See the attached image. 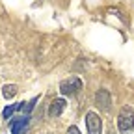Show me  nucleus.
I'll return each instance as SVG.
<instances>
[{"label":"nucleus","mask_w":134,"mask_h":134,"mask_svg":"<svg viewBox=\"0 0 134 134\" xmlns=\"http://www.w3.org/2000/svg\"><path fill=\"white\" fill-rule=\"evenodd\" d=\"M117 127L121 132H129L134 129V112L132 106H123L119 115H117Z\"/></svg>","instance_id":"1"},{"label":"nucleus","mask_w":134,"mask_h":134,"mask_svg":"<svg viewBox=\"0 0 134 134\" xmlns=\"http://www.w3.org/2000/svg\"><path fill=\"white\" fill-rule=\"evenodd\" d=\"M80 90H82V82L78 76H71L67 80H62V84H60V91L63 95H76Z\"/></svg>","instance_id":"2"},{"label":"nucleus","mask_w":134,"mask_h":134,"mask_svg":"<svg viewBox=\"0 0 134 134\" xmlns=\"http://www.w3.org/2000/svg\"><path fill=\"white\" fill-rule=\"evenodd\" d=\"M86 127H88V134H100L103 132V121L95 112H88L86 114Z\"/></svg>","instance_id":"3"},{"label":"nucleus","mask_w":134,"mask_h":134,"mask_svg":"<svg viewBox=\"0 0 134 134\" xmlns=\"http://www.w3.org/2000/svg\"><path fill=\"white\" fill-rule=\"evenodd\" d=\"M9 127H11V134H23L24 129L28 127V115H24V117H17V119H11Z\"/></svg>","instance_id":"4"},{"label":"nucleus","mask_w":134,"mask_h":134,"mask_svg":"<svg viewBox=\"0 0 134 134\" xmlns=\"http://www.w3.org/2000/svg\"><path fill=\"white\" fill-rule=\"evenodd\" d=\"M95 103H97V106H100L103 110H108L110 108V93L106 91V90H99L97 91V95H95Z\"/></svg>","instance_id":"5"},{"label":"nucleus","mask_w":134,"mask_h":134,"mask_svg":"<svg viewBox=\"0 0 134 134\" xmlns=\"http://www.w3.org/2000/svg\"><path fill=\"white\" fill-rule=\"evenodd\" d=\"M63 108H65V100L63 99H54L52 103H50V106H48V115L50 117H58L63 112Z\"/></svg>","instance_id":"6"},{"label":"nucleus","mask_w":134,"mask_h":134,"mask_svg":"<svg viewBox=\"0 0 134 134\" xmlns=\"http://www.w3.org/2000/svg\"><path fill=\"white\" fill-rule=\"evenodd\" d=\"M4 97L6 99H13L15 95H17V86H15V84H8V86H4Z\"/></svg>","instance_id":"7"},{"label":"nucleus","mask_w":134,"mask_h":134,"mask_svg":"<svg viewBox=\"0 0 134 134\" xmlns=\"http://www.w3.org/2000/svg\"><path fill=\"white\" fill-rule=\"evenodd\" d=\"M15 110H19V104H11V106H6L4 108V112H2V115L6 117V119H9V117L13 115V112Z\"/></svg>","instance_id":"8"},{"label":"nucleus","mask_w":134,"mask_h":134,"mask_svg":"<svg viewBox=\"0 0 134 134\" xmlns=\"http://www.w3.org/2000/svg\"><path fill=\"white\" fill-rule=\"evenodd\" d=\"M67 134H80V130L73 125V127H69V129H67Z\"/></svg>","instance_id":"9"}]
</instances>
